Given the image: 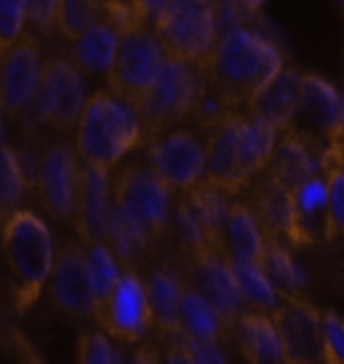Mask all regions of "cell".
<instances>
[{
    "label": "cell",
    "instance_id": "cell-11",
    "mask_svg": "<svg viewBox=\"0 0 344 364\" xmlns=\"http://www.w3.org/2000/svg\"><path fill=\"white\" fill-rule=\"evenodd\" d=\"M244 109L230 111L205 129V179L227 191L232 198L240 196L254 181L244 164Z\"/></svg>",
    "mask_w": 344,
    "mask_h": 364
},
{
    "label": "cell",
    "instance_id": "cell-30",
    "mask_svg": "<svg viewBox=\"0 0 344 364\" xmlns=\"http://www.w3.org/2000/svg\"><path fill=\"white\" fill-rule=\"evenodd\" d=\"M179 314H181L183 330L198 341L217 342L227 332L214 306L210 304L190 282H183L181 300H179Z\"/></svg>",
    "mask_w": 344,
    "mask_h": 364
},
{
    "label": "cell",
    "instance_id": "cell-18",
    "mask_svg": "<svg viewBox=\"0 0 344 364\" xmlns=\"http://www.w3.org/2000/svg\"><path fill=\"white\" fill-rule=\"evenodd\" d=\"M324 147L318 145V139L312 133L298 131L292 125L278 133L272 157L262 173L272 177L274 181L282 183L292 191L310 176L322 173L321 157Z\"/></svg>",
    "mask_w": 344,
    "mask_h": 364
},
{
    "label": "cell",
    "instance_id": "cell-20",
    "mask_svg": "<svg viewBox=\"0 0 344 364\" xmlns=\"http://www.w3.org/2000/svg\"><path fill=\"white\" fill-rule=\"evenodd\" d=\"M111 208V176L107 169L81 164L72 223L81 244L103 240V228Z\"/></svg>",
    "mask_w": 344,
    "mask_h": 364
},
{
    "label": "cell",
    "instance_id": "cell-21",
    "mask_svg": "<svg viewBox=\"0 0 344 364\" xmlns=\"http://www.w3.org/2000/svg\"><path fill=\"white\" fill-rule=\"evenodd\" d=\"M298 97H300V73L292 69H280L258 93L249 99L244 111L266 121L278 133L294 125L298 117Z\"/></svg>",
    "mask_w": 344,
    "mask_h": 364
},
{
    "label": "cell",
    "instance_id": "cell-33",
    "mask_svg": "<svg viewBox=\"0 0 344 364\" xmlns=\"http://www.w3.org/2000/svg\"><path fill=\"white\" fill-rule=\"evenodd\" d=\"M246 123H244V135H242V145H244V164L246 169L252 176H260L266 169V165L270 161L274 151V145L278 139V131L272 125H268L266 121L254 117L244 111Z\"/></svg>",
    "mask_w": 344,
    "mask_h": 364
},
{
    "label": "cell",
    "instance_id": "cell-6",
    "mask_svg": "<svg viewBox=\"0 0 344 364\" xmlns=\"http://www.w3.org/2000/svg\"><path fill=\"white\" fill-rule=\"evenodd\" d=\"M205 87L202 67L167 59L163 69L137 107L143 125V139H151L161 131L176 127L191 117Z\"/></svg>",
    "mask_w": 344,
    "mask_h": 364
},
{
    "label": "cell",
    "instance_id": "cell-27",
    "mask_svg": "<svg viewBox=\"0 0 344 364\" xmlns=\"http://www.w3.org/2000/svg\"><path fill=\"white\" fill-rule=\"evenodd\" d=\"M260 268L268 276L274 290L282 300L288 298H302V290L308 286L306 272L294 262L288 244L276 237H266V247L262 256Z\"/></svg>",
    "mask_w": 344,
    "mask_h": 364
},
{
    "label": "cell",
    "instance_id": "cell-8",
    "mask_svg": "<svg viewBox=\"0 0 344 364\" xmlns=\"http://www.w3.org/2000/svg\"><path fill=\"white\" fill-rule=\"evenodd\" d=\"M166 60V53L151 26L139 24L127 28L119 33L117 50L105 75L107 89L137 109L151 91Z\"/></svg>",
    "mask_w": 344,
    "mask_h": 364
},
{
    "label": "cell",
    "instance_id": "cell-34",
    "mask_svg": "<svg viewBox=\"0 0 344 364\" xmlns=\"http://www.w3.org/2000/svg\"><path fill=\"white\" fill-rule=\"evenodd\" d=\"M24 189L26 183L16 151L4 143L0 145V225L16 210H21Z\"/></svg>",
    "mask_w": 344,
    "mask_h": 364
},
{
    "label": "cell",
    "instance_id": "cell-10",
    "mask_svg": "<svg viewBox=\"0 0 344 364\" xmlns=\"http://www.w3.org/2000/svg\"><path fill=\"white\" fill-rule=\"evenodd\" d=\"M143 145H147V167L171 193H186L205 177V149L190 129L176 125Z\"/></svg>",
    "mask_w": 344,
    "mask_h": 364
},
{
    "label": "cell",
    "instance_id": "cell-36",
    "mask_svg": "<svg viewBox=\"0 0 344 364\" xmlns=\"http://www.w3.org/2000/svg\"><path fill=\"white\" fill-rule=\"evenodd\" d=\"M105 0H59L55 28L67 41H72L83 33L89 24H93L103 11Z\"/></svg>",
    "mask_w": 344,
    "mask_h": 364
},
{
    "label": "cell",
    "instance_id": "cell-22",
    "mask_svg": "<svg viewBox=\"0 0 344 364\" xmlns=\"http://www.w3.org/2000/svg\"><path fill=\"white\" fill-rule=\"evenodd\" d=\"M183 274L178 266L163 262L159 264L149 280L145 284L147 304L151 310V324L155 332L161 336H173L183 330L181 326V314H179V300L183 290Z\"/></svg>",
    "mask_w": 344,
    "mask_h": 364
},
{
    "label": "cell",
    "instance_id": "cell-35",
    "mask_svg": "<svg viewBox=\"0 0 344 364\" xmlns=\"http://www.w3.org/2000/svg\"><path fill=\"white\" fill-rule=\"evenodd\" d=\"M83 247L91 288L95 292V298H103L119 280V274H121L119 262L103 240L83 244Z\"/></svg>",
    "mask_w": 344,
    "mask_h": 364
},
{
    "label": "cell",
    "instance_id": "cell-26",
    "mask_svg": "<svg viewBox=\"0 0 344 364\" xmlns=\"http://www.w3.org/2000/svg\"><path fill=\"white\" fill-rule=\"evenodd\" d=\"M266 247V235L260 230L254 213L244 201L232 200L224 228V250L232 258L262 264Z\"/></svg>",
    "mask_w": 344,
    "mask_h": 364
},
{
    "label": "cell",
    "instance_id": "cell-2",
    "mask_svg": "<svg viewBox=\"0 0 344 364\" xmlns=\"http://www.w3.org/2000/svg\"><path fill=\"white\" fill-rule=\"evenodd\" d=\"M143 143L141 117L129 101L109 89H101L85 101L75 125V147L83 164L111 171Z\"/></svg>",
    "mask_w": 344,
    "mask_h": 364
},
{
    "label": "cell",
    "instance_id": "cell-12",
    "mask_svg": "<svg viewBox=\"0 0 344 364\" xmlns=\"http://www.w3.org/2000/svg\"><path fill=\"white\" fill-rule=\"evenodd\" d=\"M47 282L53 304L65 316L79 320L93 316L97 298L89 280L83 244L69 237L60 240L53 254Z\"/></svg>",
    "mask_w": 344,
    "mask_h": 364
},
{
    "label": "cell",
    "instance_id": "cell-14",
    "mask_svg": "<svg viewBox=\"0 0 344 364\" xmlns=\"http://www.w3.org/2000/svg\"><path fill=\"white\" fill-rule=\"evenodd\" d=\"M79 176L81 161L67 145L50 143L38 155L35 188L45 210L60 222H72Z\"/></svg>",
    "mask_w": 344,
    "mask_h": 364
},
{
    "label": "cell",
    "instance_id": "cell-5",
    "mask_svg": "<svg viewBox=\"0 0 344 364\" xmlns=\"http://www.w3.org/2000/svg\"><path fill=\"white\" fill-rule=\"evenodd\" d=\"M154 33L167 59L203 69L220 35L214 0H167Z\"/></svg>",
    "mask_w": 344,
    "mask_h": 364
},
{
    "label": "cell",
    "instance_id": "cell-31",
    "mask_svg": "<svg viewBox=\"0 0 344 364\" xmlns=\"http://www.w3.org/2000/svg\"><path fill=\"white\" fill-rule=\"evenodd\" d=\"M227 264L232 268V274L236 278L237 290L242 294L244 304L252 306L260 312L270 314L276 306L280 304V296L274 290V286L268 280V276L264 274L258 264L244 262V259L232 258L226 252Z\"/></svg>",
    "mask_w": 344,
    "mask_h": 364
},
{
    "label": "cell",
    "instance_id": "cell-41",
    "mask_svg": "<svg viewBox=\"0 0 344 364\" xmlns=\"http://www.w3.org/2000/svg\"><path fill=\"white\" fill-rule=\"evenodd\" d=\"M57 2L59 0H24L26 21L33 24L38 33L50 35L55 31Z\"/></svg>",
    "mask_w": 344,
    "mask_h": 364
},
{
    "label": "cell",
    "instance_id": "cell-1",
    "mask_svg": "<svg viewBox=\"0 0 344 364\" xmlns=\"http://www.w3.org/2000/svg\"><path fill=\"white\" fill-rule=\"evenodd\" d=\"M282 67V53L272 41L244 24H236L217 35L203 75L212 89L236 109H244Z\"/></svg>",
    "mask_w": 344,
    "mask_h": 364
},
{
    "label": "cell",
    "instance_id": "cell-32",
    "mask_svg": "<svg viewBox=\"0 0 344 364\" xmlns=\"http://www.w3.org/2000/svg\"><path fill=\"white\" fill-rule=\"evenodd\" d=\"M169 230H173V235L178 240L179 247L183 252L186 259H195L212 252V250H224V247H215L208 235L203 232L202 223L195 218V213L191 210L188 200L181 196V200L171 205L169 213Z\"/></svg>",
    "mask_w": 344,
    "mask_h": 364
},
{
    "label": "cell",
    "instance_id": "cell-9",
    "mask_svg": "<svg viewBox=\"0 0 344 364\" xmlns=\"http://www.w3.org/2000/svg\"><path fill=\"white\" fill-rule=\"evenodd\" d=\"M93 320L113 341L139 344L154 330L145 284L135 270L123 268L119 280L103 298H97Z\"/></svg>",
    "mask_w": 344,
    "mask_h": 364
},
{
    "label": "cell",
    "instance_id": "cell-15",
    "mask_svg": "<svg viewBox=\"0 0 344 364\" xmlns=\"http://www.w3.org/2000/svg\"><path fill=\"white\" fill-rule=\"evenodd\" d=\"M186 282H190L203 298L214 306L226 330H234L237 316L244 310V300L237 290L236 278L227 264L226 250H212L195 259H186V270L181 272Z\"/></svg>",
    "mask_w": 344,
    "mask_h": 364
},
{
    "label": "cell",
    "instance_id": "cell-39",
    "mask_svg": "<svg viewBox=\"0 0 344 364\" xmlns=\"http://www.w3.org/2000/svg\"><path fill=\"white\" fill-rule=\"evenodd\" d=\"M321 342L322 364L344 363V324L334 310L321 314Z\"/></svg>",
    "mask_w": 344,
    "mask_h": 364
},
{
    "label": "cell",
    "instance_id": "cell-7",
    "mask_svg": "<svg viewBox=\"0 0 344 364\" xmlns=\"http://www.w3.org/2000/svg\"><path fill=\"white\" fill-rule=\"evenodd\" d=\"M111 201L141 230L149 244L169 232L171 191L147 165H123L111 177Z\"/></svg>",
    "mask_w": 344,
    "mask_h": 364
},
{
    "label": "cell",
    "instance_id": "cell-13",
    "mask_svg": "<svg viewBox=\"0 0 344 364\" xmlns=\"http://www.w3.org/2000/svg\"><path fill=\"white\" fill-rule=\"evenodd\" d=\"M43 73V53L35 35L18 36L0 57V101L4 115L18 117L35 99Z\"/></svg>",
    "mask_w": 344,
    "mask_h": 364
},
{
    "label": "cell",
    "instance_id": "cell-28",
    "mask_svg": "<svg viewBox=\"0 0 344 364\" xmlns=\"http://www.w3.org/2000/svg\"><path fill=\"white\" fill-rule=\"evenodd\" d=\"M103 242L107 244L111 254L119 262V266L129 268V270H135L139 259L145 256L147 247L151 246L141 230L131 222L113 201L105 218Z\"/></svg>",
    "mask_w": 344,
    "mask_h": 364
},
{
    "label": "cell",
    "instance_id": "cell-19",
    "mask_svg": "<svg viewBox=\"0 0 344 364\" xmlns=\"http://www.w3.org/2000/svg\"><path fill=\"white\" fill-rule=\"evenodd\" d=\"M298 113H302L322 141L330 145L343 143L344 103L336 87L318 75H300Z\"/></svg>",
    "mask_w": 344,
    "mask_h": 364
},
{
    "label": "cell",
    "instance_id": "cell-40",
    "mask_svg": "<svg viewBox=\"0 0 344 364\" xmlns=\"http://www.w3.org/2000/svg\"><path fill=\"white\" fill-rule=\"evenodd\" d=\"M24 0H0V57L24 33Z\"/></svg>",
    "mask_w": 344,
    "mask_h": 364
},
{
    "label": "cell",
    "instance_id": "cell-38",
    "mask_svg": "<svg viewBox=\"0 0 344 364\" xmlns=\"http://www.w3.org/2000/svg\"><path fill=\"white\" fill-rule=\"evenodd\" d=\"M77 360L81 364H117L123 358L105 332H83L77 344Z\"/></svg>",
    "mask_w": 344,
    "mask_h": 364
},
{
    "label": "cell",
    "instance_id": "cell-43",
    "mask_svg": "<svg viewBox=\"0 0 344 364\" xmlns=\"http://www.w3.org/2000/svg\"><path fill=\"white\" fill-rule=\"evenodd\" d=\"M240 2H242V6L248 12H258V9H260L264 0H240Z\"/></svg>",
    "mask_w": 344,
    "mask_h": 364
},
{
    "label": "cell",
    "instance_id": "cell-3",
    "mask_svg": "<svg viewBox=\"0 0 344 364\" xmlns=\"http://www.w3.org/2000/svg\"><path fill=\"white\" fill-rule=\"evenodd\" d=\"M2 230V252L14 280V306L26 312L47 286L55 244L47 223L28 210H16Z\"/></svg>",
    "mask_w": 344,
    "mask_h": 364
},
{
    "label": "cell",
    "instance_id": "cell-17",
    "mask_svg": "<svg viewBox=\"0 0 344 364\" xmlns=\"http://www.w3.org/2000/svg\"><path fill=\"white\" fill-rule=\"evenodd\" d=\"M248 188V205L266 237L282 240L292 247L308 246L296 220L292 191L268 176H256Z\"/></svg>",
    "mask_w": 344,
    "mask_h": 364
},
{
    "label": "cell",
    "instance_id": "cell-23",
    "mask_svg": "<svg viewBox=\"0 0 344 364\" xmlns=\"http://www.w3.org/2000/svg\"><path fill=\"white\" fill-rule=\"evenodd\" d=\"M119 31L99 14L95 23L89 24L81 35L72 38L69 59L87 77H105L117 50Z\"/></svg>",
    "mask_w": 344,
    "mask_h": 364
},
{
    "label": "cell",
    "instance_id": "cell-29",
    "mask_svg": "<svg viewBox=\"0 0 344 364\" xmlns=\"http://www.w3.org/2000/svg\"><path fill=\"white\" fill-rule=\"evenodd\" d=\"M292 200L296 208V220L306 242L316 244L322 240L324 223H326V200H328V188H326V176L316 173L304 179L300 186L292 189Z\"/></svg>",
    "mask_w": 344,
    "mask_h": 364
},
{
    "label": "cell",
    "instance_id": "cell-16",
    "mask_svg": "<svg viewBox=\"0 0 344 364\" xmlns=\"http://www.w3.org/2000/svg\"><path fill=\"white\" fill-rule=\"evenodd\" d=\"M280 336L284 364L321 363V312L304 298H288L270 312Z\"/></svg>",
    "mask_w": 344,
    "mask_h": 364
},
{
    "label": "cell",
    "instance_id": "cell-37",
    "mask_svg": "<svg viewBox=\"0 0 344 364\" xmlns=\"http://www.w3.org/2000/svg\"><path fill=\"white\" fill-rule=\"evenodd\" d=\"M324 176H326L328 200H326V223H324L322 240H324V242H334L336 237H340V234H343L344 230L343 167H333V169L324 171Z\"/></svg>",
    "mask_w": 344,
    "mask_h": 364
},
{
    "label": "cell",
    "instance_id": "cell-4",
    "mask_svg": "<svg viewBox=\"0 0 344 364\" xmlns=\"http://www.w3.org/2000/svg\"><path fill=\"white\" fill-rule=\"evenodd\" d=\"M85 101L83 75L69 57L50 55L48 59H43V73L35 99L18 117L23 119L26 131L50 127L69 133L79 121Z\"/></svg>",
    "mask_w": 344,
    "mask_h": 364
},
{
    "label": "cell",
    "instance_id": "cell-25",
    "mask_svg": "<svg viewBox=\"0 0 344 364\" xmlns=\"http://www.w3.org/2000/svg\"><path fill=\"white\" fill-rule=\"evenodd\" d=\"M181 196L188 200L195 218L202 223L208 240L215 247H224V228L232 205V196L205 177Z\"/></svg>",
    "mask_w": 344,
    "mask_h": 364
},
{
    "label": "cell",
    "instance_id": "cell-44",
    "mask_svg": "<svg viewBox=\"0 0 344 364\" xmlns=\"http://www.w3.org/2000/svg\"><path fill=\"white\" fill-rule=\"evenodd\" d=\"M0 145H4V109H2V101H0Z\"/></svg>",
    "mask_w": 344,
    "mask_h": 364
},
{
    "label": "cell",
    "instance_id": "cell-42",
    "mask_svg": "<svg viewBox=\"0 0 344 364\" xmlns=\"http://www.w3.org/2000/svg\"><path fill=\"white\" fill-rule=\"evenodd\" d=\"M131 2H133L135 11L139 12L143 23L154 28L155 18L159 16V12L163 11L167 0H131Z\"/></svg>",
    "mask_w": 344,
    "mask_h": 364
},
{
    "label": "cell",
    "instance_id": "cell-24",
    "mask_svg": "<svg viewBox=\"0 0 344 364\" xmlns=\"http://www.w3.org/2000/svg\"><path fill=\"white\" fill-rule=\"evenodd\" d=\"M234 328L237 330V342L244 358L252 364L284 363V350L280 336L274 328L270 314L260 310H242Z\"/></svg>",
    "mask_w": 344,
    "mask_h": 364
}]
</instances>
